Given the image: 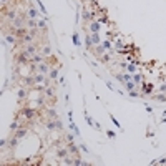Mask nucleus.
<instances>
[{
	"label": "nucleus",
	"mask_w": 166,
	"mask_h": 166,
	"mask_svg": "<svg viewBox=\"0 0 166 166\" xmlns=\"http://www.w3.org/2000/svg\"><path fill=\"white\" fill-rule=\"evenodd\" d=\"M17 98H18V103L20 105H23L27 101V98H28V88L27 87H20L17 90Z\"/></svg>",
	"instance_id": "f257e3e1"
},
{
	"label": "nucleus",
	"mask_w": 166,
	"mask_h": 166,
	"mask_svg": "<svg viewBox=\"0 0 166 166\" xmlns=\"http://www.w3.org/2000/svg\"><path fill=\"white\" fill-rule=\"evenodd\" d=\"M100 30H101V23L98 22V20H93V22H90L87 25L85 32H88V33H100Z\"/></svg>",
	"instance_id": "f03ea898"
},
{
	"label": "nucleus",
	"mask_w": 166,
	"mask_h": 166,
	"mask_svg": "<svg viewBox=\"0 0 166 166\" xmlns=\"http://www.w3.org/2000/svg\"><path fill=\"white\" fill-rule=\"evenodd\" d=\"M90 52L95 55V58H96V60H100V58H101V57H103V55L106 53V48L103 47V43H100V45H95V47L91 48Z\"/></svg>",
	"instance_id": "7ed1b4c3"
},
{
	"label": "nucleus",
	"mask_w": 166,
	"mask_h": 166,
	"mask_svg": "<svg viewBox=\"0 0 166 166\" xmlns=\"http://www.w3.org/2000/svg\"><path fill=\"white\" fill-rule=\"evenodd\" d=\"M50 68H52V65H50V61L48 60H45V61H42V63L37 65V72L43 73V75H48V73H50Z\"/></svg>",
	"instance_id": "20e7f679"
},
{
	"label": "nucleus",
	"mask_w": 166,
	"mask_h": 166,
	"mask_svg": "<svg viewBox=\"0 0 166 166\" xmlns=\"http://www.w3.org/2000/svg\"><path fill=\"white\" fill-rule=\"evenodd\" d=\"M27 135H28V126H27V125H20V126H18V130L13 133V136H17L18 140L22 141Z\"/></svg>",
	"instance_id": "39448f33"
},
{
	"label": "nucleus",
	"mask_w": 166,
	"mask_h": 166,
	"mask_svg": "<svg viewBox=\"0 0 166 166\" xmlns=\"http://www.w3.org/2000/svg\"><path fill=\"white\" fill-rule=\"evenodd\" d=\"M67 148H68L70 155L75 158V156H80V146H76L75 141H70V143H67Z\"/></svg>",
	"instance_id": "423d86ee"
},
{
	"label": "nucleus",
	"mask_w": 166,
	"mask_h": 166,
	"mask_svg": "<svg viewBox=\"0 0 166 166\" xmlns=\"http://www.w3.org/2000/svg\"><path fill=\"white\" fill-rule=\"evenodd\" d=\"M68 155H70V151H68V148H67V144H60V146L57 148V156L60 159H63L65 156H68Z\"/></svg>",
	"instance_id": "0eeeda50"
},
{
	"label": "nucleus",
	"mask_w": 166,
	"mask_h": 166,
	"mask_svg": "<svg viewBox=\"0 0 166 166\" xmlns=\"http://www.w3.org/2000/svg\"><path fill=\"white\" fill-rule=\"evenodd\" d=\"M45 60H47V58H45L43 55H42V53H40V52H38V53H37V55H33V57L30 58L28 65H38V63H42V61H45Z\"/></svg>",
	"instance_id": "6e6552de"
},
{
	"label": "nucleus",
	"mask_w": 166,
	"mask_h": 166,
	"mask_svg": "<svg viewBox=\"0 0 166 166\" xmlns=\"http://www.w3.org/2000/svg\"><path fill=\"white\" fill-rule=\"evenodd\" d=\"M27 15H28V18H38V10H37L35 7H33V4H30V5H27Z\"/></svg>",
	"instance_id": "1a4fd4ad"
},
{
	"label": "nucleus",
	"mask_w": 166,
	"mask_h": 166,
	"mask_svg": "<svg viewBox=\"0 0 166 166\" xmlns=\"http://www.w3.org/2000/svg\"><path fill=\"white\" fill-rule=\"evenodd\" d=\"M60 67H61V63H60V65H55V67H52V68H50V73H48V76H50L53 82H57V80H58V70H60Z\"/></svg>",
	"instance_id": "9d476101"
},
{
	"label": "nucleus",
	"mask_w": 166,
	"mask_h": 166,
	"mask_svg": "<svg viewBox=\"0 0 166 166\" xmlns=\"http://www.w3.org/2000/svg\"><path fill=\"white\" fill-rule=\"evenodd\" d=\"M45 128L48 131H57V126H55V118H47V121L43 123Z\"/></svg>",
	"instance_id": "9b49d317"
},
{
	"label": "nucleus",
	"mask_w": 166,
	"mask_h": 166,
	"mask_svg": "<svg viewBox=\"0 0 166 166\" xmlns=\"http://www.w3.org/2000/svg\"><path fill=\"white\" fill-rule=\"evenodd\" d=\"M85 33H87V35H85V45H87L88 50H91V48L95 47V45H93V40H91V35H90L88 32H85Z\"/></svg>",
	"instance_id": "f8f14e48"
},
{
	"label": "nucleus",
	"mask_w": 166,
	"mask_h": 166,
	"mask_svg": "<svg viewBox=\"0 0 166 166\" xmlns=\"http://www.w3.org/2000/svg\"><path fill=\"white\" fill-rule=\"evenodd\" d=\"M123 87L126 88L128 91H131V90H138V85L133 82V80H130V82H126V83H123Z\"/></svg>",
	"instance_id": "ddd939ff"
},
{
	"label": "nucleus",
	"mask_w": 166,
	"mask_h": 166,
	"mask_svg": "<svg viewBox=\"0 0 166 166\" xmlns=\"http://www.w3.org/2000/svg\"><path fill=\"white\" fill-rule=\"evenodd\" d=\"M25 27L27 28H37V27H38V20H37V18H28Z\"/></svg>",
	"instance_id": "4468645a"
},
{
	"label": "nucleus",
	"mask_w": 166,
	"mask_h": 166,
	"mask_svg": "<svg viewBox=\"0 0 166 166\" xmlns=\"http://www.w3.org/2000/svg\"><path fill=\"white\" fill-rule=\"evenodd\" d=\"M50 52H52V50H50V47H48V45H42V47H40V53L43 55L45 58H47V57H50V55H52Z\"/></svg>",
	"instance_id": "2eb2a0df"
},
{
	"label": "nucleus",
	"mask_w": 166,
	"mask_h": 166,
	"mask_svg": "<svg viewBox=\"0 0 166 166\" xmlns=\"http://www.w3.org/2000/svg\"><path fill=\"white\" fill-rule=\"evenodd\" d=\"M45 115L47 118H57V111L53 108H47V105H45Z\"/></svg>",
	"instance_id": "dca6fc26"
},
{
	"label": "nucleus",
	"mask_w": 166,
	"mask_h": 166,
	"mask_svg": "<svg viewBox=\"0 0 166 166\" xmlns=\"http://www.w3.org/2000/svg\"><path fill=\"white\" fill-rule=\"evenodd\" d=\"M38 28L42 30L43 33H48V30H47V20H38Z\"/></svg>",
	"instance_id": "f3484780"
},
{
	"label": "nucleus",
	"mask_w": 166,
	"mask_h": 166,
	"mask_svg": "<svg viewBox=\"0 0 166 166\" xmlns=\"http://www.w3.org/2000/svg\"><path fill=\"white\" fill-rule=\"evenodd\" d=\"M91 35V40H93V45H100L101 40H100V33H90Z\"/></svg>",
	"instance_id": "a211bd4d"
},
{
	"label": "nucleus",
	"mask_w": 166,
	"mask_h": 166,
	"mask_svg": "<svg viewBox=\"0 0 166 166\" xmlns=\"http://www.w3.org/2000/svg\"><path fill=\"white\" fill-rule=\"evenodd\" d=\"M126 70H128V73H135V72H136V61H131V63H128V65H126Z\"/></svg>",
	"instance_id": "6ab92c4d"
},
{
	"label": "nucleus",
	"mask_w": 166,
	"mask_h": 166,
	"mask_svg": "<svg viewBox=\"0 0 166 166\" xmlns=\"http://www.w3.org/2000/svg\"><path fill=\"white\" fill-rule=\"evenodd\" d=\"M133 82L136 83V85H140V83L143 82V75H141V73H136V75H133Z\"/></svg>",
	"instance_id": "aec40b11"
},
{
	"label": "nucleus",
	"mask_w": 166,
	"mask_h": 166,
	"mask_svg": "<svg viewBox=\"0 0 166 166\" xmlns=\"http://www.w3.org/2000/svg\"><path fill=\"white\" fill-rule=\"evenodd\" d=\"M55 126H57V131H63V123L58 120V116L55 118Z\"/></svg>",
	"instance_id": "412c9836"
},
{
	"label": "nucleus",
	"mask_w": 166,
	"mask_h": 166,
	"mask_svg": "<svg viewBox=\"0 0 166 166\" xmlns=\"http://www.w3.org/2000/svg\"><path fill=\"white\" fill-rule=\"evenodd\" d=\"M155 100H158V101H166V93H161V95H155Z\"/></svg>",
	"instance_id": "4be33fe9"
},
{
	"label": "nucleus",
	"mask_w": 166,
	"mask_h": 166,
	"mask_svg": "<svg viewBox=\"0 0 166 166\" xmlns=\"http://www.w3.org/2000/svg\"><path fill=\"white\" fill-rule=\"evenodd\" d=\"M85 118H87V123H88V125H91V126H95V121L90 118V115H88L87 111H85Z\"/></svg>",
	"instance_id": "5701e85b"
},
{
	"label": "nucleus",
	"mask_w": 166,
	"mask_h": 166,
	"mask_svg": "<svg viewBox=\"0 0 166 166\" xmlns=\"http://www.w3.org/2000/svg\"><path fill=\"white\" fill-rule=\"evenodd\" d=\"M70 126H72V130L75 131V135H80V130H78V128H76V125H75V123H73V120H72V123H70Z\"/></svg>",
	"instance_id": "b1692460"
},
{
	"label": "nucleus",
	"mask_w": 166,
	"mask_h": 166,
	"mask_svg": "<svg viewBox=\"0 0 166 166\" xmlns=\"http://www.w3.org/2000/svg\"><path fill=\"white\" fill-rule=\"evenodd\" d=\"M101 43H103V47H105L106 50H110V48H111V43H110L108 40H105V42H101Z\"/></svg>",
	"instance_id": "393cba45"
},
{
	"label": "nucleus",
	"mask_w": 166,
	"mask_h": 166,
	"mask_svg": "<svg viewBox=\"0 0 166 166\" xmlns=\"http://www.w3.org/2000/svg\"><path fill=\"white\" fill-rule=\"evenodd\" d=\"M128 95H130L131 98H136V96H138V95H140V93H138V90H131V91H130V93H128Z\"/></svg>",
	"instance_id": "a878e982"
},
{
	"label": "nucleus",
	"mask_w": 166,
	"mask_h": 166,
	"mask_svg": "<svg viewBox=\"0 0 166 166\" xmlns=\"http://www.w3.org/2000/svg\"><path fill=\"white\" fill-rule=\"evenodd\" d=\"M106 135H108V138H111V140H115V136H116V135L113 133L111 130H108V131H106Z\"/></svg>",
	"instance_id": "bb28decb"
},
{
	"label": "nucleus",
	"mask_w": 166,
	"mask_h": 166,
	"mask_svg": "<svg viewBox=\"0 0 166 166\" xmlns=\"http://www.w3.org/2000/svg\"><path fill=\"white\" fill-rule=\"evenodd\" d=\"M80 151H83V153H88V148L85 146V144H80Z\"/></svg>",
	"instance_id": "cd10ccee"
},
{
	"label": "nucleus",
	"mask_w": 166,
	"mask_h": 166,
	"mask_svg": "<svg viewBox=\"0 0 166 166\" xmlns=\"http://www.w3.org/2000/svg\"><path fill=\"white\" fill-rule=\"evenodd\" d=\"M151 91V85H144V93H150Z\"/></svg>",
	"instance_id": "c85d7f7f"
},
{
	"label": "nucleus",
	"mask_w": 166,
	"mask_h": 166,
	"mask_svg": "<svg viewBox=\"0 0 166 166\" xmlns=\"http://www.w3.org/2000/svg\"><path fill=\"white\" fill-rule=\"evenodd\" d=\"M67 141H68V143H70V141H73V136H72V135H67Z\"/></svg>",
	"instance_id": "c756f323"
},
{
	"label": "nucleus",
	"mask_w": 166,
	"mask_h": 166,
	"mask_svg": "<svg viewBox=\"0 0 166 166\" xmlns=\"http://www.w3.org/2000/svg\"><path fill=\"white\" fill-rule=\"evenodd\" d=\"M165 83H166V80H165Z\"/></svg>",
	"instance_id": "7c9ffc66"
}]
</instances>
